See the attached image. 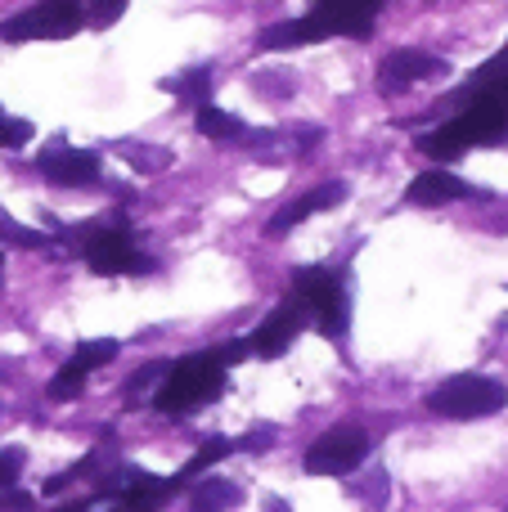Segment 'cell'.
Wrapping results in <instances>:
<instances>
[{
	"label": "cell",
	"mask_w": 508,
	"mask_h": 512,
	"mask_svg": "<svg viewBox=\"0 0 508 512\" xmlns=\"http://www.w3.org/2000/svg\"><path fill=\"white\" fill-rule=\"evenodd\" d=\"M243 355H248V346L230 342V351H203V355H194V360L171 364L158 382L153 405H158L162 414H185V409L207 405V400H216L225 391V373H230V364H239Z\"/></svg>",
	"instance_id": "6da1fadb"
},
{
	"label": "cell",
	"mask_w": 508,
	"mask_h": 512,
	"mask_svg": "<svg viewBox=\"0 0 508 512\" xmlns=\"http://www.w3.org/2000/svg\"><path fill=\"white\" fill-rule=\"evenodd\" d=\"M369 18H374V5L369 0H320L306 18H288V23H275L257 36L261 50H288V45H311L324 41V36H369Z\"/></svg>",
	"instance_id": "7a4b0ae2"
},
{
	"label": "cell",
	"mask_w": 508,
	"mask_h": 512,
	"mask_svg": "<svg viewBox=\"0 0 508 512\" xmlns=\"http://www.w3.org/2000/svg\"><path fill=\"white\" fill-rule=\"evenodd\" d=\"M508 131V104H495V99H473L468 113H459L455 122H446L437 135H423L419 149L437 162H450L468 149H482V144H500Z\"/></svg>",
	"instance_id": "3957f363"
},
{
	"label": "cell",
	"mask_w": 508,
	"mask_h": 512,
	"mask_svg": "<svg viewBox=\"0 0 508 512\" xmlns=\"http://www.w3.org/2000/svg\"><path fill=\"white\" fill-rule=\"evenodd\" d=\"M508 405V387L486 373H459L446 378L437 391H428V414L450 418V423H473V418H491Z\"/></svg>",
	"instance_id": "277c9868"
},
{
	"label": "cell",
	"mask_w": 508,
	"mask_h": 512,
	"mask_svg": "<svg viewBox=\"0 0 508 512\" xmlns=\"http://www.w3.org/2000/svg\"><path fill=\"white\" fill-rule=\"evenodd\" d=\"M293 292L306 301V315L315 319L324 337H342L351 324V297L342 270H293Z\"/></svg>",
	"instance_id": "5b68a950"
},
{
	"label": "cell",
	"mask_w": 508,
	"mask_h": 512,
	"mask_svg": "<svg viewBox=\"0 0 508 512\" xmlns=\"http://www.w3.org/2000/svg\"><path fill=\"white\" fill-rule=\"evenodd\" d=\"M365 459H369V432L360 423H338L306 450L302 468L311 477H351L356 468H365Z\"/></svg>",
	"instance_id": "8992f818"
},
{
	"label": "cell",
	"mask_w": 508,
	"mask_h": 512,
	"mask_svg": "<svg viewBox=\"0 0 508 512\" xmlns=\"http://www.w3.org/2000/svg\"><path fill=\"white\" fill-rule=\"evenodd\" d=\"M86 23V5L81 0H45V5L18 14L9 27H0L5 41H63V36H77V27Z\"/></svg>",
	"instance_id": "52a82bcc"
},
{
	"label": "cell",
	"mask_w": 508,
	"mask_h": 512,
	"mask_svg": "<svg viewBox=\"0 0 508 512\" xmlns=\"http://www.w3.org/2000/svg\"><path fill=\"white\" fill-rule=\"evenodd\" d=\"M306 319H311V315H306V301L293 292V297H284L275 310H270L266 324H261L243 346H248V355H261V360H279V355L293 346V337L306 328Z\"/></svg>",
	"instance_id": "ba28073f"
},
{
	"label": "cell",
	"mask_w": 508,
	"mask_h": 512,
	"mask_svg": "<svg viewBox=\"0 0 508 512\" xmlns=\"http://www.w3.org/2000/svg\"><path fill=\"white\" fill-rule=\"evenodd\" d=\"M86 261H90V270L95 274H144V270H153V261L149 256H140L135 252V243H131V234L122 230V225H104V230H95L86 239Z\"/></svg>",
	"instance_id": "9c48e42d"
},
{
	"label": "cell",
	"mask_w": 508,
	"mask_h": 512,
	"mask_svg": "<svg viewBox=\"0 0 508 512\" xmlns=\"http://www.w3.org/2000/svg\"><path fill=\"white\" fill-rule=\"evenodd\" d=\"M36 171H41L50 185H63V189H86L99 180V158L86 149H68L63 140H54L50 149H41L36 158Z\"/></svg>",
	"instance_id": "30bf717a"
},
{
	"label": "cell",
	"mask_w": 508,
	"mask_h": 512,
	"mask_svg": "<svg viewBox=\"0 0 508 512\" xmlns=\"http://www.w3.org/2000/svg\"><path fill=\"white\" fill-rule=\"evenodd\" d=\"M315 144H320V131H315V126H270V131L252 135L248 153L257 162L279 167V162H293V158H302V153H311Z\"/></svg>",
	"instance_id": "8fae6325"
},
{
	"label": "cell",
	"mask_w": 508,
	"mask_h": 512,
	"mask_svg": "<svg viewBox=\"0 0 508 512\" xmlns=\"http://www.w3.org/2000/svg\"><path fill=\"white\" fill-rule=\"evenodd\" d=\"M450 63L437 59V54L428 50H392L383 59V68H378V90H405L414 86V81H428V77H446Z\"/></svg>",
	"instance_id": "7c38bea8"
},
{
	"label": "cell",
	"mask_w": 508,
	"mask_h": 512,
	"mask_svg": "<svg viewBox=\"0 0 508 512\" xmlns=\"http://www.w3.org/2000/svg\"><path fill=\"white\" fill-rule=\"evenodd\" d=\"M473 194H477V189L468 185V180H459L455 171L428 167V171H419V176L410 180L405 203H414V207H446V203H459V198H473Z\"/></svg>",
	"instance_id": "4fadbf2b"
},
{
	"label": "cell",
	"mask_w": 508,
	"mask_h": 512,
	"mask_svg": "<svg viewBox=\"0 0 508 512\" xmlns=\"http://www.w3.org/2000/svg\"><path fill=\"white\" fill-rule=\"evenodd\" d=\"M342 198H347V185H342V180H329V185H320V189H311V194H302L297 203L279 207V212L270 216L266 234H288L293 225H302L306 216H315V212H333V207H342Z\"/></svg>",
	"instance_id": "5bb4252c"
},
{
	"label": "cell",
	"mask_w": 508,
	"mask_h": 512,
	"mask_svg": "<svg viewBox=\"0 0 508 512\" xmlns=\"http://www.w3.org/2000/svg\"><path fill=\"white\" fill-rule=\"evenodd\" d=\"M243 495L234 481H221V477H207L189 490V508H239Z\"/></svg>",
	"instance_id": "9a60e30c"
},
{
	"label": "cell",
	"mask_w": 508,
	"mask_h": 512,
	"mask_svg": "<svg viewBox=\"0 0 508 512\" xmlns=\"http://www.w3.org/2000/svg\"><path fill=\"white\" fill-rule=\"evenodd\" d=\"M117 153H122V158L131 162L140 176H153V171H167L171 167V149H162V144H135V140H126V144H117Z\"/></svg>",
	"instance_id": "2e32d148"
},
{
	"label": "cell",
	"mask_w": 508,
	"mask_h": 512,
	"mask_svg": "<svg viewBox=\"0 0 508 512\" xmlns=\"http://www.w3.org/2000/svg\"><path fill=\"white\" fill-rule=\"evenodd\" d=\"M198 131H203L207 140H239L243 122L234 113H225V108H216V104H198Z\"/></svg>",
	"instance_id": "e0dca14e"
},
{
	"label": "cell",
	"mask_w": 508,
	"mask_h": 512,
	"mask_svg": "<svg viewBox=\"0 0 508 512\" xmlns=\"http://www.w3.org/2000/svg\"><path fill=\"white\" fill-rule=\"evenodd\" d=\"M167 90H176V99L180 104H207V95H212V72L207 68H189V72H180L176 81H167Z\"/></svg>",
	"instance_id": "ac0fdd59"
},
{
	"label": "cell",
	"mask_w": 508,
	"mask_h": 512,
	"mask_svg": "<svg viewBox=\"0 0 508 512\" xmlns=\"http://www.w3.org/2000/svg\"><path fill=\"white\" fill-rule=\"evenodd\" d=\"M230 454H234V441H225V436H212V441H207L203 450H198L194 459H189L185 468L176 472V481H180V486H185V481H194V477H198V472H203V468H212V463L230 459Z\"/></svg>",
	"instance_id": "d6986e66"
},
{
	"label": "cell",
	"mask_w": 508,
	"mask_h": 512,
	"mask_svg": "<svg viewBox=\"0 0 508 512\" xmlns=\"http://www.w3.org/2000/svg\"><path fill=\"white\" fill-rule=\"evenodd\" d=\"M86 378H90V369L86 364H77V360H68L59 373H54V382H50V400H77L81 391H86Z\"/></svg>",
	"instance_id": "ffe728a7"
},
{
	"label": "cell",
	"mask_w": 508,
	"mask_h": 512,
	"mask_svg": "<svg viewBox=\"0 0 508 512\" xmlns=\"http://www.w3.org/2000/svg\"><path fill=\"white\" fill-rule=\"evenodd\" d=\"M252 86L266 90L270 99H293L297 95V77H293V72H257V77H252Z\"/></svg>",
	"instance_id": "44dd1931"
},
{
	"label": "cell",
	"mask_w": 508,
	"mask_h": 512,
	"mask_svg": "<svg viewBox=\"0 0 508 512\" xmlns=\"http://www.w3.org/2000/svg\"><path fill=\"white\" fill-rule=\"evenodd\" d=\"M117 351H122V342H113V337H104V342H86V346H77V355H72V360H77V364H86V369L95 373L99 364H108Z\"/></svg>",
	"instance_id": "7402d4cb"
},
{
	"label": "cell",
	"mask_w": 508,
	"mask_h": 512,
	"mask_svg": "<svg viewBox=\"0 0 508 512\" xmlns=\"http://www.w3.org/2000/svg\"><path fill=\"white\" fill-rule=\"evenodd\" d=\"M27 140H32V122L5 117V108H0V149H23Z\"/></svg>",
	"instance_id": "603a6c76"
},
{
	"label": "cell",
	"mask_w": 508,
	"mask_h": 512,
	"mask_svg": "<svg viewBox=\"0 0 508 512\" xmlns=\"http://www.w3.org/2000/svg\"><path fill=\"white\" fill-rule=\"evenodd\" d=\"M126 14V0H86V23L90 27H108Z\"/></svg>",
	"instance_id": "cb8c5ba5"
},
{
	"label": "cell",
	"mask_w": 508,
	"mask_h": 512,
	"mask_svg": "<svg viewBox=\"0 0 508 512\" xmlns=\"http://www.w3.org/2000/svg\"><path fill=\"white\" fill-rule=\"evenodd\" d=\"M23 468H27V454L18 450V445H5V450H0V486H14V481L23 477Z\"/></svg>",
	"instance_id": "d4e9b609"
},
{
	"label": "cell",
	"mask_w": 508,
	"mask_h": 512,
	"mask_svg": "<svg viewBox=\"0 0 508 512\" xmlns=\"http://www.w3.org/2000/svg\"><path fill=\"white\" fill-rule=\"evenodd\" d=\"M167 369H171V364H149V369H140V373H135V378H131V391H144V387H149V382H158Z\"/></svg>",
	"instance_id": "484cf974"
},
{
	"label": "cell",
	"mask_w": 508,
	"mask_h": 512,
	"mask_svg": "<svg viewBox=\"0 0 508 512\" xmlns=\"http://www.w3.org/2000/svg\"><path fill=\"white\" fill-rule=\"evenodd\" d=\"M0 508H32V495H23L14 486H0Z\"/></svg>",
	"instance_id": "4316f807"
},
{
	"label": "cell",
	"mask_w": 508,
	"mask_h": 512,
	"mask_svg": "<svg viewBox=\"0 0 508 512\" xmlns=\"http://www.w3.org/2000/svg\"><path fill=\"white\" fill-rule=\"evenodd\" d=\"M0 274H5V252H0Z\"/></svg>",
	"instance_id": "83f0119b"
},
{
	"label": "cell",
	"mask_w": 508,
	"mask_h": 512,
	"mask_svg": "<svg viewBox=\"0 0 508 512\" xmlns=\"http://www.w3.org/2000/svg\"><path fill=\"white\" fill-rule=\"evenodd\" d=\"M369 5H378V0H369Z\"/></svg>",
	"instance_id": "f1b7e54d"
}]
</instances>
